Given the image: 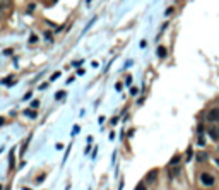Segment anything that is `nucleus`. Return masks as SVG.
<instances>
[{"label": "nucleus", "mask_w": 219, "mask_h": 190, "mask_svg": "<svg viewBox=\"0 0 219 190\" xmlns=\"http://www.w3.org/2000/svg\"><path fill=\"white\" fill-rule=\"evenodd\" d=\"M199 180L204 187H214V177L209 173V171H202L199 175Z\"/></svg>", "instance_id": "f257e3e1"}, {"label": "nucleus", "mask_w": 219, "mask_h": 190, "mask_svg": "<svg viewBox=\"0 0 219 190\" xmlns=\"http://www.w3.org/2000/svg\"><path fill=\"white\" fill-rule=\"evenodd\" d=\"M206 120H207V122H211V123H219V108L209 110L207 115H206Z\"/></svg>", "instance_id": "f03ea898"}, {"label": "nucleus", "mask_w": 219, "mask_h": 190, "mask_svg": "<svg viewBox=\"0 0 219 190\" xmlns=\"http://www.w3.org/2000/svg\"><path fill=\"white\" fill-rule=\"evenodd\" d=\"M207 134H209V137L212 141H219V123H212L211 129L207 130Z\"/></svg>", "instance_id": "7ed1b4c3"}, {"label": "nucleus", "mask_w": 219, "mask_h": 190, "mask_svg": "<svg viewBox=\"0 0 219 190\" xmlns=\"http://www.w3.org/2000/svg\"><path fill=\"white\" fill-rule=\"evenodd\" d=\"M158 175H159L158 170H151V171L147 173V177H145V182H147V183H152V182L158 178Z\"/></svg>", "instance_id": "20e7f679"}, {"label": "nucleus", "mask_w": 219, "mask_h": 190, "mask_svg": "<svg viewBox=\"0 0 219 190\" xmlns=\"http://www.w3.org/2000/svg\"><path fill=\"white\" fill-rule=\"evenodd\" d=\"M12 0H0V12H5L7 9H10Z\"/></svg>", "instance_id": "39448f33"}, {"label": "nucleus", "mask_w": 219, "mask_h": 190, "mask_svg": "<svg viewBox=\"0 0 219 190\" xmlns=\"http://www.w3.org/2000/svg\"><path fill=\"white\" fill-rule=\"evenodd\" d=\"M24 115L29 116V118H36V110H33V108H28V110H24Z\"/></svg>", "instance_id": "423d86ee"}, {"label": "nucleus", "mask_w": 219, "mask_h": 190, "mask_svg": "<svg viewBox=\"0 0 219 190\" xmlns=\"http://www.w3.org/2000/svg\"><path fill=\"white\" fill-rule=\"evenodd\" d=\"M180 171H181V170H180L178 166H176V168H171V170H170V178H175L176 175H180Z\"/></svg>", "instance_id": "0eeeda50"}, {"label": "nucleus", "mask_w": 219, "mask_h": 190, "mask_svg": "<svg viewBox=\"0 0 219 190\" xmlns=\"http://www.w3.org/2000/svg\"><path fill=\"white\" fill-rule=\"evenodd\" d=\"M158 57H159V58H164V57H166V48H164V46H159V48H158Z\"/></svg>", "instance_id": "6e6552de"}, {"label": "nucleus", "mask_w": 219, "mask_h": 190, "mask_svg": "<svg viewBox=\"0 0 219 190\" xmlns=\"http://www.w3.org/2000/svg\"><path fill=\"white\" fill-rule=\"evenodd\" d=\"M9 166H10V170L14 168V149L10 151V154H9Z\"/></svg>", "instance_id": "1a4fd4ad"}, {"label": "nucleus", "mask_w": 219, "mask_h": 190, "mask_svg": "<svg viewBox=\"0 0 219 190\" xmlns=\"http://www.w3.org/2000/svg\"><path fill=\"white\" fill-rule=\"evenodd\" d=\"M180 159H181V156H175V158L170 161V166H175V164H178V163H180Z\"/></svg>", "instance_id": "9d476101"}, {"label": "nucleus", "mask_w": 219, "mask_h": 190, "mask_svg": "<svg viewBox=\"0 0 219 190\" xmlns=\"http://www.w3.org/2000/svg\"><path fill=\"white\" fill-rule=\"evenodd\" d=\"M206 159H207V154H206V152H200V154H197V161L202 163V161H206Z\"/></svg>", "instance_id": "9b49d317"}, {"label": "nucleus", "mask_w": 219, "mask_h": 190, "mask_svg": "<svg viewBox=\"0 0 219 190\" xmlns=\"http://www.w3.org/2000/svg\"><path fill=\"white\" fill-rule=\"evenodd\" d=\"M31 108H33V110L39 108V101H38V100H33V101H31Z\"/></svg>", "instance_id": "f8f14e48"}, {"label": "nucleus", "mask_w": 219, "mask_h": 190, "mask_svg": "<svg viewBox=\"0 0 219 190\" xmlns=\"http://www.w3.org/2000/svg\"><path fill=\"white\" fill-rule=\"evenodd\" d=\"M58 77H60V72H55V74L52 75V77H50V81H57Z\"/></svg>", "instance_id": "ddd939ff"}, {"label": "nucleus", "mask_w": 219, "mask_h": 190, "mask_svg": "<svg viewBox=\"0 0 219 190\" xmlns=\"http://www.w3.org/2000/svg\"><path fill=\"white\" fill-rule=\"evenodd\" d=\"M64 96H65V93H64V91H60V93L55 94V100H60V98H64Z\"/></svg>", "instance_id": "4468645a"}, {"label": "nucleus", "mask_w": 219, "mask_h": 190, "mask_svg": "<svg viewBox=\"0 0 219 190\" xmlns=\"http://www.w3.org/2000/svg\"><path fill=\"white\" fill-rule=\"evenodd\" d=\"M79 130H81V127H79V125H75L74 129H72V136H75V134H79Z\"/></svg>", "instance_id": "2eb2a0df"}, {"label": "nucleus", "mask_w": 219, "mask_h": 190, "mask_svg": "<svg viewBox=\"0 0 219 190\" xmlns=\"http://www.w3.org/2000/svg\"><path fill=\"white\" fill-rule=\"evenodd\" d=\"M137 93H139V89H137V87H130V94H132V96H135Z\"/></svg>", "instance_id": "dca6fc26"}, {"label": "nucleus", "mask_w": 219, "mask_h": 190, "mask_svg": "<svg viewBox=\"0 0 219 190\" xmlns=\"http://www.w3.org/2000/svg\"><path fill=\"white\" fill-rule=\"evenodd\" d=\"M173 14V7H170V9H166V12H164V16H171Z\"/></svg>", "instance_id": "f3484780"}, {"label": "nucleus", "mask_w": 219, "mask_h": 190, "mask_svg": "<svg viewBox=\"0 0 219 190\" xmlns=\"http://www.w3.org/2000/svg\"><path fill=\"white\" fill-rule=\"evenodd\" d=\"M36 41H38V38H36V36L33 34L31 38H29V43H31V45H33V43H36Z\"/></svg>", "instance_id": "a211bd4d"}, {"label": "nucleus", "mask_w": 219, "mask_h": 190, "mask_svg": "<svg viewBox=\"0 0 219 190\" xmlns=\"http://www.w3.org/2000/svg\"><path fill=\"white\" fill-rule=\"evenodd\" d=\"M115 89H116V91H122V82H116V84H115Z\"/></svg>", "instance_id": "6ab92c4d"}, {"label": "nucleus", "mask_w": 219, "mask_h": 190, "mask_svg": "<svg viewBox=\"0 0 219 190\" xmlns=\"http://www.w3.org/2000/svg\"><path fill=\"white\" fill-rule=\"evenodd\" d=\"M48 84H50V82H43L41 86H39V89H46V87H48Z\"/></svg>", "instance_id": "aec40b11"}, {"label": "nucleus", "mask_w": 219, "mask_h": 190, "mask_svg": "<svg viewBox=\"0 0 219 190\" xmlns=\"http://www.w3.org/2000/svg\"><path fill=\"white\" fill-rule=\"evenodd\" d=\"M187 156H188V158H187V161H190V159H192V149H188Z\"/></svg>", "instance_id": "412c9836"}, {"label": "nucleus", "mask_w": 219, "mask_h": 190, "mask_svg": "<svg viewBox=\"0 0 219 190\" xmlns=\"http://www.w3.org/2000/svg\"><path fill=\"white\" fill-rule=\"evenodd\" d=\"M45 177H46V175H41V177H39V178H38V183H41V182H43V180H45Z\"/></svg>", "instance_id": "4be33fe9"}, {"label": "nucleus", "mask_w": 219, "mask_h": 190, "mask_svg": "<svg viewBox=\"0 0 219 190\" xmlns=\"http://www.w3.org/2000/svg\"><path fill=\"white\" fill-rule=\"evenodd\" d=\"M82 64V60H79V62H74V64H72V65H74V67H79V65H81Z\"/></svg>", "instance_id": "5701e85b"}, {"label": "nucleus", "mask_w": 219, "mask_h": 190, "mask_svg": "<svg viewBox=\"0 0 219 190\" xmlns=\"http://www.w3.org/2000/svg\"><path fill=\"white\" fill-rule=\"evenodd\" d=\"M127 84H129V86L132 84V75H129V77H127Z\"/></svg>", "instance_id": "b1692460"}, {"label": "nucleus", "mask_w": 219, "mask_h": 190, "mask_svg": "<svg viewBox=\"0 0 219 190\" xmlns=\"http://www.w3.org/2000/svg\"><path fill=\"white\" fill-rule=\"evenodd\" d=\"M212 161H214V164H216V166L219 168V158H214V159H212Z\"/></svg>", "instance_id": "393cba45"}, {"label": "nucleus", "mask_w": 219, "mask_h": 190, "mask_svg": "<svg viewBox=\"0 0 219 190\" xmlns=\"http://www.w3.org/2000/svg\"><path fill=\"white\" fill-rule=\"evenodd\" d=\"M147 46V41H140V48H145Z\"/></svg>", "instance_id": "a878e982"}, {"label": "nucleus", "mask_w": 219, "mask_h": 190, "mask_svg": "<svg viewBox=\"0 0 219 190\" xmlns=\"http://www.w3.org/2000/svg\"><path fill=\"white\" fill-rule=\"evenodd\" d=\"M3 122H5V118H0V125H2Z\"/></svg>", "instance_id": "bb28decb"}, {"label": "nucleus", "mask_w": 219, "mask_h": 190, "mask_svg": "<svg viewBox=\"0 0 219 190\" xmlns=\"http://www.w3.org/2000/svg\"><path fill=\"white\" fill-rule=\"evenodd\" d=\"M5 190H10V188H9V187H7V188H5Z\"/></svg>", "instance_id": "cd10ccee"}, {"label": "nucleus", "mask_w": 219, "mask_h": 190, "mask_svg": "<svg viewBox=\"0 0 219 190\" xmlns=\"http://www.w3.org/2000/svg\"><path fill=\"white\" fill-rule=\"evenodd\" d=\"M217 152H219V146H217Z\"/></svg>", "instance_id": "c85d7f7f"}, {"label": "nucleus", "mask_w": 219, "mask_h": 190, "mask_svg": "<svg viewBox=\"0 0 219 190\" xmlns=\"http://www.w3.org/2000/svg\"><path fill=\"white\" fill-rule=\"evenodd\" d=\"M89 2H91V0H87V3H89Z\"/></svg>", "instance_id": "c756f323"}]
</instances>
